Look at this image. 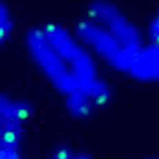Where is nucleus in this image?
I'll use <instances>...</instances> for the list:
<instances>
[{"mask_svg": "<svg viewBox=\"0 0 159 159\" xmlns=\"http://www.w3.org/2000/svg\"><path fill=\"white\" fill-rule=\"evenodd\" d=\"M113 96V84L102 75L86 87L62 98L63 108L75 119H86L106 107Z\"/></svg>", "mask_w": 159, "mask_h": 159, "instance_id": "nucleus-4", "label": "nucleus"}, {"mask_svg": "<svg viewBox=\"0 0 159 159\" xmlns=\"http://www.w3.org/2000/svg\"><path fill=\"white\" fill-rule=\"evenodd\" d=\"M72 26L101 65L122 75L145 42L144 25L111 0L88 2Z\"/></svg>", "mask_w": 159, "mask_h": 159, "instance_id": "nucleus-2", "label": "nucleus"}, {"mask_svg": "<svg viewBox=\"0 0 159 159\" xmlns=\"http://www.w3.org/2000/svg\"><path fill=\"white\" fill-rule=\"evenodd\" d=\"M144 25L145 40L159 43V6L155 7L147 17Z\"/></svg>", "mask_w": 159, "mask_h": 159, "instance_id": "nucleus-8", "label": "nucleus"}, {"mask_svg": "<svg viewBox=\"0 0 159 159\" xmlns=\"http://www.w3.org/2000/svg\"><path fill=\"white\" fill-rule=\"evenodd\" d=\"M125 76L138 82L159 83V43L145 40Z\"/></svg>", "mask_w": 159, "mask_h": 159, "instance_id": "nucleus-5", "label": "nucleus"}, {"mask_svg": "<svg viewBox=\"0 0 159 159\" xmlns=\"http://www.w3.org/2000/svg\"><path fill=\"white\" fill-rule=\"evenodd\" d=\"M32 114L34 106L27 98L4 91L0 96L1 145L21 147Z\"/></svg>", "mask_w": 159, "mask_h": 159, "instance_id": "nucleus-3", "label": "nucleus"}, {"mask_svg": "<svg viewBox=\"0 0 159 159\" xmlns=\"http://www.w3.org/2000/svg\"><path fill=\"white\" fill-rule=\"evenodd\" d=\"M47 159H94V158L92 157V154H89L87 150L82 148L75 147L72 144H58L50 152Z\"/></svg>", "mask_w": 159, "mask_h": 159, "instance_id": "nucleus-7", "label": "nucleus"}, {"mask_svg": "<svg viewBox=\"0 0 159 159\" xmlns=\"http://www.w3.org/2000/svg\"><path fill=\"white\" fill-rule=\"evenodd\" d=\"M16 27V17L9 4L1 1L0 4V41L4 43L11 39Z\"/></svg>", "mask_w": 159, "mask_h": 159, "instance_id": "nucleus-6", "label": "nucleus"}, {"mask_svg": "<svg viewBox=\"0 0 159 159\" xmlns=\"http://www.w3.org/2000/svg\"><path fill=\"white\" fill-rule=\"evenodd\" d=\"M142 159H159V155H147Z\"/></svg>", "mask_w": 159, "mask_h": 159, "instance_id": "nucleus-10", "label": "nucleus"}, {"mask_svg": "<svg viewBox=\"0 0 159 159\" xmlns=\"http://www.w3.org/2000/svg\"><path fill=\"white\" fill-rule=\"evenodd\" d=\"M25 52L48 86L62 98L103 73L101 63L73 26L56 20L30 25L22 36Z\"/></svg>", "mask_w": 159, "mask_h": 159, "instance_id": "nucleus-1", "label": "nucleus"}, {"mask_svg": "<svg viewBox=\"0 0 159 159\" xmlns=\"http://www.w3.org/2000/svg\"><path fill=\"white\" fill-rule=\"evenodd\" d=\"M0 159H27L21 147L12 145H1L0 148Z\"/></svg>", "mask_w": 159, "mask_h": 159, "instance_id": "nucleus-9", "label": "nucleus"}]
</instances>
